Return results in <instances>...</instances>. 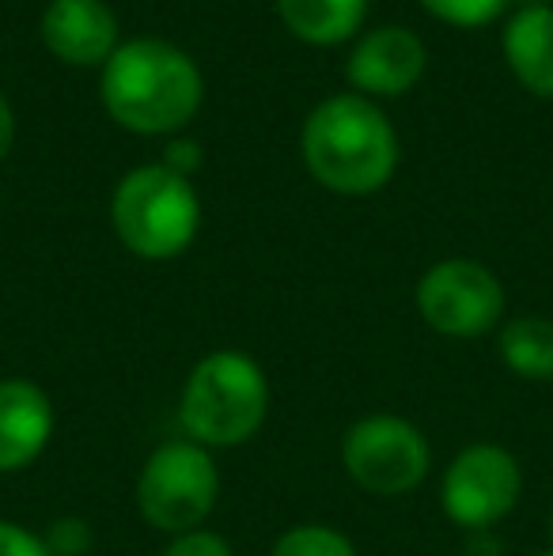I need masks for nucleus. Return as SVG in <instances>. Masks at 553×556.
I'll return each mask as SVG.
<instances>
[{
  "label": "nucleus",
  "mask_w": 553,
  "mask_h": 556,
  "mask_svg": "<svg viewBox=\"0 0 553 556\" xmlns=\"http://www.w3.org/2000/svg\"><path fill=\"white\" fill-rule=\"evenodd\" d=\"M512 4H519V8H550V0H512Z\"/></svg>",
  "instance_id": "4be33fe9"
},
{
  "label": "nucleus",
  "mask_w": 553,
  "mask_h": 556,
  "mask_svg": "<svg viewBox=\"0 0 553 556\" xmlns=\"http://www.w3.org/2000/svg\"><path fill=\"white\" fill-rule=\"evenodd\" d=\"M103 106L118 125L144 137L178 132L201 106V73L193 58L163 38L122 42L103 65Z\"/></svg>",
  "instance_id": "f03ea898"
},
{
  "label": "nucleus",
  "mask_w": 553,
  "mask_h": 556,
  "mask_svg": "<svg viewBox=\"0 0 553 556\" xmlns=\"http://www.w3.org/2000/svg\"><path fill=\"white\" fill-rule=\"evenodd\" d=\"M221 500V469L213 451L193 440H167L144 458L137 477L140 519L163 534L201 530Z\"/></svg>",
  "instance_id": "39448f33"
},
{
  "label": "nucleus",
  "mask_w": 553,
  "mask_h": 556,
  "mask_svg": "<svg viewBox=\"0 0 553 556\" xmlns=\"http://www.w3.org/2000/svg\"><path fill=\"white\" fill-rule=\"evenodd\" d=\"M524 496L519 458L501 443H470L448 462L440 481V507L458 530H493L516 511Z\"/></svg>",
  "instance_id": "0eeeda50"
},
{
  "label": "nucleus",
  "mask_w": 553,
  "mask_h": 556,
  "mask_svg": "<svg viewBox=\"0 0 553 556\" xmlns=\"http://www.w3.org/2000/svg\"><path fill=\"white\" fill-rule=\"evenodd\" d=\"M428 65L425 42L406 27H379L368 38L356 42V50L349 53V84L368 96H406L410 88L420 80Z\"/></svg>",
  "instance_id": "9d476101"
},
{
  "label": "nucleus",
  "mask_w": 553,
  "mask_h": 556,
  "mask_svg": "<svg viewBox=\"0 0 553 556\" xmlns=\"http://www.w3.org/2000/svg\"><path fill=\"white\" fill-rule=\"evenodd\" d=\"M504 61L531 96L553 99V8H519L504 27Z\"/></svg>",
  "instance_id": "f8f14e48"
},
{
  "label": "nucleus",
  "mask_w": 553,
  "mask_h": 556,
  "mask_svg": "<svg viewBox=\"0 0 553 556\" xmlns=\"http://www.w3.org/2000/svg\"><path fill=\"white\" fill-rule=\"evenodd\" d=\"M277 12L296 38L311 46H338L361 30L368 0H277Z\"/></svg>",
  "instance_id": "ddd939ff"
},
{
  "label": "nucleus",
  "mask_w": 553,
  "mask_h": 556,
  "mask_svg": "<svg viewBox=\"0 0 553 556\" xmlns=\"http://www.w3.org/2000/svg\"><path fill=\"white\" fill-rule=\"evenodd\" d=\"M42 42L65 65H106L118 50V15L106 0H50L42 12Z\"/></svg>",
  "instance_id": "1a4fd4ad"
},
{
  "label": "nucleus",
  "mask_w": 553,
  "mask_h": 556,
  "mask_svg": "<svg viewBox=\"0 0 553 556\" xmlns=\"http://www.w3.org/2000/svg\"><path fill=\"white\" fill-rule=\"evenodd\" d=\"M303 163L326 190L364 198L391 182L399 167V132L372 99L334 96L303 122Z\"/></svg>",
  "instance_id": "f257e3e1"
},
{
  "label": "nucleus",
  "mask_w": 553,
  "mask_h": 556,
  "mask_svg": "<svg viewBox=\"0 0 553 556\" xmlns=\"http://www.w3.org/2000/svg\"><path fill=\"white\" fill-rule=\"evenodd\" d=\"M58 413L38 382L0 379V473L35 466L53 440Z\"/></svg>",
  "instance_id": "9b49d317"
},
{
  "label": "nucleus",
  "mask_w": 553,
  "mask_h": 556,
  "mask_svg": "<svg viewBox=\"0 0 553 556\" xmlns=\"http://www.w3.org/2000/svg\"><path fill=\"white\" fill-rule=\"evenodd\" d=\"M546 534H550V542H553V507H550V519H546Z\"/></svg>",
  "instance_id": "5701e85b"
},
{
  "label": "nucleus",
  "mask_w": 553,
  "mask_h": 556,
  "mask_svg": "<svg viewBox=\"0 0 553 556\" xmlns=\"http://www.w3.org/2000/svg\"><path fill=\"white\" fill-rule=\"evenodd\" d=\"M436 20L455 23V27H486L508 12L512 0H420Z\"/></svg>",
  "instance_id": "dca6fc26"
},
{
  "label": "nucleus",
  "mask_w": 553,
  "mask_h": 556,
  "mask_svg": "<svg viewBox=\"0 0 553 556\" xmlns=\"http://www.w3.org/2000/svg\"><path fill=\"white\" fill-rule=\"evenodd\" d=\"M12 140H15V117H12V103L4 99L0 91V160L12 152Z\"/></svg>",
  "instance_id": "412c9836"
},
{
  "label": "nucleus",
  "mask_w": 553,
  "mask_h": 556,
  "mask_svg": "<svg viewBox=\"0 0 553 556\" xmlns=\"http://www.w3.org/2000/svg\"><path fill=\"white\" fill-rule=\"evenodd\" d=\"M341 466L356 489L391 500L425 484L432 469V446L414 420L394 417V413H372L349 425L341 440Z\"/></svg>",
  "instance_id": "423d86ee"
},
{
  "label": "nucleus",
  "mask_w": 553,
  "mask_h": 556,
  "mask_svg": "<svg viewBox=\"0 0 553 556\" xmlns=\"http://www.w3.org/2000/svg\"><path fill=\"white\" fill-rule=\"evenodd\" d=\"M269 417V379L254 356L239 349H216L190 371L178 402L186 440L224 451L262 432Z\"/></svg>",
  "instance_id": "7ed1b4c3"
},
{
  "label": "nucleus",
  "mask_w": 553,
  "mask_h": 556,
  "mask_svg": "<svg viewBox=\"0 0 553 556\" xmlns=\"http://www.w3.org/2000/svg\"><path fill=\"white\" fill-rule=\"evenodd\" d=\"M501 364L516 379L527 382H550L553 379V323L539 315L512 318L501 330Z\"/></svg>",
  "instance_id": "4468645a"
},
{
  "label": "nucleus",
  "mask_w": 553,
  "mask_h": 556,
  "mask_svg": "<svg viewBox=\"0 0 553 556\" xmlns=\"http://www.w3.org/2000/svg\"><path fill=\"white\" fill-rule=\"evenodd\" d=\"M417 315L440 337L474 341L504 318V288L481 262L448 257L417 280Z\"/></svg>",
  "instance_id": "6e6552de"
},
{
  "label": "nucleus",
  "mask_w": 553,
  "mask_h": 556,
  "mask_svg": "<svg viewBox=\"0 0 553 556\" xmlns=\"http://www.w3.org/2000/svg\"><path fill=\"white\" fill-rule=\"evenodd\" d=\"M42 542L53 556H84L91 549V542H96V534H91V527L84 519L65 515V519L50 522V530L42 534Z\"/></svg>",
  "instance_id": "f3484780"
},
{
  "label": "nucleus",
  "mask_w": 553,
  "mask_h": 556,
  "mask_svg": "<svg viewBox=\"0 0 553 556\" xmlns=\"http://www.w3.org/2000/svg\"><path fill=\"white\" fill-rule=\"evenodd\" d=\"M163 556H236V553H231L228 538L201 527V530H186V534L171 538V545L163 549Z\"/></svg>",
  "instance_id": "a211bd4d"
},
{
  "label": "nucleus",
  "mask_w": 553,
  "mask_h": 556,
  "mask_svg": "<svg viewBox=\"0 0 553 556\" xmlns=\"http://www.w3.org/2000/svg\"><path fill=\"white\" fill-rule=\"evenodd\" d=\"M114 235L129 254L144 262H171L190 250L201 227V201L190 178L163 163H144L118 182L111 201Z\"/></svg>",
  "instance_id": "20e7f679"
},
{
  "label": "nucleus",
  "mask_w": 553,
  "mask_h": 556,
  "mask_svg": "<svg viewBox=\"0 0 553 556\" xmlns=\"http://www.w3.org/2000/svg\"><path fill=\"white\" fill-rule=\"evenodd\" d=\"M201 163H205V155H201V144H193V140H171L167 152H163V167L183 178L198 175Z\"/></svg>",
  "instance_id": "aec40b11"
},
{
  "label": "nucleus",
  "mask_w": 553,
  "mask_h": 556,
  "mask_svg": "<svg viewBox=\"0 0 553 556\" xmlns=\"http://www.w3.org/2000/svg\"><path fill=\"white\" fill-rule=\"evenodd\" d=\"M269 556H356V545L326 522H300L277 538Z\"/></svg>",
  "instance_id": "2eb2a0df"
},
{
  "label": "nucleus",
  "mask_w": 553,
  "mask_h": 556,
  "mask_svg": "<svg viewBox=\"0 0 553 556\" xmlns=\"http://www.w3.org/2000/svg\"><path fill=\"white\" fill-rule=\"evenodd\" d=\"M531 556H553V549H546V553H531Z\"/></svg>",
  "instance_id": "b1692460"
},
{
  "label": "nucleus",
  "mask_w": 553,
  "mask_h": 556,
  "mask_svg": "<svg viewBox=\"0 0 553 556\" xmlns=\"http://www.w3.org/2000/svg\"><path fill=\"white\" fill-rule=\"evenodd\" d=\"M0 556H53L46 549L42 534L20 527L12 519H0Z\"/></svg>",
  "instance_id": "6ab92c4d"
}]
</instances>
